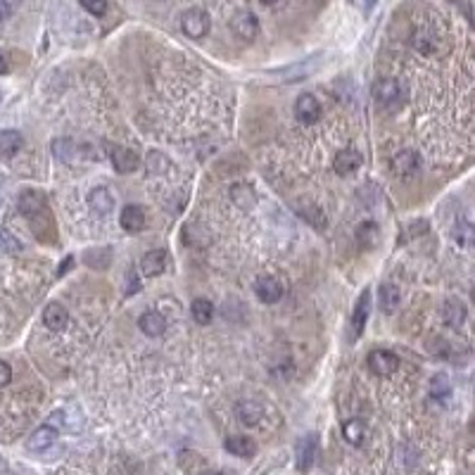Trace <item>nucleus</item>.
Wrapping results in <instances>:
<instances>
[{
  "label": "nucleus",
  "mask_w": 475,
  "mask_h": 475,
  "mask_svg": "<svg viewBox=\"0 0 475 475\" xmlns=\"http://www.w3.org/2000/svg\"><path fill=\"white\" fill-rule=\"evenodd\" d=\"M10 15H13V10H10L8 5L3 3V0H0V22H3V20H8Z\"/></svg>",
  "instance_id": "nucleus-37"
},
{
  "label": "nucleus",
  "mask_w": 475,
  "mask_h": 475,
  "mask_svg": "<svg viewBox=\"0 0 475 475\" xmlns=\"http://www.w3.org/2000/svg\"><path fill=\"white\" fill-rule=\"evenodd\" d=\"M254 295L262 299L264 304H276L283 297V286L274 276H259L254 281Z\"/></svg>",
  "instance_id": "nucleus-7"
},
{
  "label": "nucleus",
  "mask_w": 475,
  "mask_h": 475,
  "mask_svg": "<svg viewBox=\"0 0 475 475\" xmlns=\"http://www.w3.org/2000/svg\"><path fill=\"white\" fill-rule=\"evenodd\" d=\"M392 169H395L399 176H414L416 171L421 169V157L419 153L414 150H402L392 157Z\"/></svg>",
  "instance_id": "nucleus-13"
},
{
  "label": "nucleus",
  "mask_w": 475,
  "mask_h": 475,
  "mask_svg": "<svg viewBox=\"0 0 475 475\" xmlns=\"http://www.w3.org/2000/svg\"><path fill=\"white\" fill-rule=\"evenodd\" d=\"M0 252L3 254H20L22 252V242L10 233L8 228L0 226Z\"/></svg>",
  "instance_id": "nucleus-31"
},
{
  "label": "nucleus",
  "mask_w": 475,
  "mask_h": 475,
  "mask_svg": "<svg viewBox=\"0 0 475 475\" xmlns=\"http://www.w3.org/2000/svg\"><path fill=\"white\" fill-rule=\"evenodd\" d=\"M45 210V198L36 190H24V193L20 195V212L26 214V217H38L40 212Z\"/></svg>",
  "instance_id": "nucleus-23"
},
{
  "label": "nucleus",
  "mask_w": 475,
  "mask_h": 475,
  "mask_svg": "<svg viewBox=\"0 0 475 475\" xmlns=\"http://www.w3.org/2000/svg\"><path fill=\"white\" fill-rule=\"evenodd\" d=\"M114 195L112 190L107 188V185H98V188H93L88 193V207L93 212L98 214V217H105L114 210Z\"/></svg>",
  "instance_id": "nucleus-10"
},
{
  "label": "nucleus",
  "mask_w": 475,
  "mask_h": 475,
  "mask_svg": "<svg viewBox=\"0 0 475 475\" xmlns=\"http://www.w3.org/2000/svg\"><path fill=\"white\" fill-rule=\"evenodd\" d=\"M3 3L8 5L10 10H15V8H20V3H22V0H3Z\"/></svg>",
  "instance_id": "nucleus-38"
},
{
  "label": "nucleus",
  "mask_w": 475,
  "mask_h": 475,
  "mask_svg": "<svg viewBox=\"0 0 475 475\" xmlns=\"http://www.w3.org/2000/svg\"><path fill=\"white\" fill-rule=\"evenodd\" d=\"M364 238H371V242H373L375 238H378V228H375V224L366 221V224L361 226V228H359V240L364 242Z\"/></svg>",
  "instance_id": "nucleus-34"
},
{
  "label": "nucleus",
  "mask_w": 475,
  "mask_h": 475,
  "mask_svg": "<svg viewBox=\"0 0 475 475\" xmlns=\"http://www.w3.org/2000/svg\"><path fill=\"white\" fill-rule=\"evenodd\" d=\"M231 200H233L238 207H242V210H250V207H254V202H257V193H254V188L250 183H235L233 188H231Z\"/></svg>",
  "instance_id": "nucleus-25"
},
{
  "label": "nucleus",
  "mask_w": 475,
  "mask_h": 475,
  "mask_svg": "<svg viewBox=\"0 0 475 475\" xmlns=\"http://www.w3.org/2000/svg\"><path fill=\"white\" fill-rule=\"evenodd\" d=\"M119 224H121V228L129 231V233H138V231L146 228V212H143L138 205H126L124 210H121Z\"/></svg>",
  "instance_id": "nucleus-15"
},
{
  "label": "nucleus",
  "mask_w": 475,
  "mask_h": 475,
  "mask_svg": "<svg viewBox=\"0 0 475 475\" xmlns=\"http://www.w3.org/2000/svg\"><path fill=\"white\" fill-rule=\"evenodd\" d=\"M86 150H88V146H77L72 138H57L53 143V155L62 164H69V166H74L79 159H84Z\"/></svg>",
  "instance_id": "nucleus-6"
},
{
  "label": "nucleus",
  "mask_w": 475,
  "mask_h": 475,
  "mask_svg": "<svg viewBox=\"0 0 475 475\" xmlns=\"http://www.w3.org/2000/svg\"><path fill=\"white\" fill-rule=\"evenodd\" d=\"M235 416L238 421L242 423V426L252 428V426H259L264 419V409L259 402H252V399H242V402H238L235 407Z\"/></svg>",
  "instance_id": "nucleus-12"
},
{
  "label": "nucleus",
  "mask_w": 475,
  "mask_h": 475,
  "mask_svg": "<svg viewBox=\"0 0 475 475\" xmlns=\"http://www.w3.org/2000/svg\"><path fill=\"white\" fill-rule=\"evenodd\" d=\"M449 392H451V383H449L447 375L439 373L430 380V397L433 399H447Z\"/></svg>",
  "instance_id": "nucleus-32"
},
{
  "label": "nucleus",
  "mask_w": 475,
  "mask_h": 475,
  "mask_svg": "<svg viewBox=\"0 0 475 475\" xmlns=\"http://www.w3.org/2000/svg\"><path fill=\"white\" fill-rule=\"evenodd\" d=\"M169 169H171V159L166 157L164 153L153 150V153L148 155V173H153V176H164V173H169Z\"/></svg>",
  "instance_id": "nucleus-29"
},
{
  "label": "nucleus",
  "mask_w": 475,
  "mask_h": 475,
  "mask_svg": "<svg viewBox=\"0 0 475 475\" xmlns=\"http://www.w3.org/2000/svg\"><path fill=\"white\" fill-rule=\"evenodd\" d=\"M81 8L95 17H102L107 13V0H81Z\"/></svg>",
  "instance_id": "nucleus-33"
},
{
  "label": "nucleus",
  "mask_w": 475,
  "mask_h": 475,
  "mask_svg": "<svg viewBox=\"0 0 475 475\" xmlns=\"http://www.w3.org/2000/svg\"><path fill=\"white\" fill-rule=\"evenodd\" d=\"M126 278H129V288H126V295H133L141 288V281H138V274H136V269H131L129 274H126Z\"/></svg>",
  "instance_id": "nucleus-36"
},
{
  "label": "nucleus",
  "mask_w": 475,
  "mask_h": 475,
  "mask_svg": "<svg viewBox=\"0 0 475 475\" xmlns=\"http://www.w3.org/2000/svg\"><path fill=\"white\" fill-rule=\"evenodd\" d=\"M43 323L48 326L50 330H65L67 323H69V311L65 304L60 302H50L48 306L43 309Z\"/></svg>",
  "instance_id": "nucleus-16"
},
{
  "label": "nucleus",
  "mask_w": 475,
  "mask_h": 475,
  "mask_svg": "<svg viewBox=\"0 0 475 475\" xmlns=\"http://www.w3.org/2000/svg\"><path fill=\"white\" fill-rule=\"evenodd\" d=\"M378 302H380V311H385V314H392V311L397 309L399 302H402V295H399V288L392 286V283H383L378 290Z\"/></svg>",
  "instance_id": "nucleus-24"
},
{
  "label": "nucleus",
  "mask_w": 475,
  "mask_h": 475,
  "mask_svg": "<svg viewBox=\"0 0 475 475\" xmlns=\"http://www.w3.org/2000/svg\"><path fill=\"white\" fill-rule=\"evenodd\" d=\"M224 447H226V451H228V454L242 456V459H247V456H252L254 451H257V444H254V439L247 437V435H231V437H226Z\"/></svg>",
  "instance_id": "nucleus-21"
},
{
  "label": "nucleus",
  "mask_w": 475,
  "mask_h": 475,
  "mask_svg": "<svg viewBox=\"0 0 475 475\" xmlns=\"http://www.w3.org/2000/svg\"><path fill=\"white\" fill-rule=\"evenodd\" d=\"M375 3H378V0H366V13H371V10L375 8Z\"/></svg>",
  "instance_id": "nucleus-40"
},
{
  "label": "nucleus",
  "mask_w": 475,
  "mask_h": 475,
  "mask_svg": "<svg viewBox=\"0 0 475 475\" xmlns=\"http://www.w3.org/2000/svg\"><path fill=\"white\" fill-rule=\"evenodd\" d=\"M471 297H473V302H475V286H473V290H471Z\"/></svg>",
  "instance_id": "nucleus-43"
},
{
  "label": "nucleus",
  "mask_w": 475,
  "mask_h": 475,
  "mask_svg": "<svg viewBox=\"0 0 475 475\" xmlns=\"http://www.w3.org/2000/svg\"><path fill=\"white\" fill-rule=\"evenodd\" d=\"M8 72V62H5V57L0 55V74H5Z\"/></svg>",
  "instance_id": "nucleus-39"
},
{
  "label": "nucleus",
  "mask_w": 475,
  "mask_h": 475,
  "mask_svg": "<svg viewBox=\"0 0 475 475\" xmlns=\"http://www.w3.org/2000/svg\"><path fill=\"white\" fill-rule=\"evenodd\" d=\"M231 31H233L242 43H252L259 33L257 15L250 13V10H240V13H235L233 20H231Z\"/></svg>",
  "instance_id": "nucleus-3"
},
{
  "label": "nucleus",
  "mask_w": 475,
  "mask_h": 475,
  "mask_svg": "<svg viewBox=\"0 0 475 475\" xmlns=\"http://www.w3.org/2000/svg\"><path fill=\"white\" fill-rule=\"evenodd\" d=\"M138 326H141L143 333L148 335V338H159V335L166 333V318L159 314V311H146V314L141 316V321H138Z\"/></svg>",
  "instance_id": "nucleus-19"
},
{
  "label": "nucleus",
  "mask_w": 475,
  "mask_h": 475,
  "mask_svg": "<svg viewBox=\"0 0 475 475\" xmlns=\"http://www.w3.org/2000/svg\"><path fill=\"white\" fill-rule=\"evenodd\" d=\"M442 321L447 323L449 328H461L463 321H466V304L456 297L444 299L442 304Z\"/></svg>",
  "instance_id": "nucleus-14"
},
{
  "label": "nucleus",
  "mask_w": 475,
  "mask_h": 475,
  "mask_svg": "<svg viewBox=\"0 0 475 475\" xmlns=\"http://www.w3.org/2000/svg\"><path fill=\"white\" fill-rule=\"evenodd\" d=\"M190 316H193L195 323L207 326V323H212V318H214V304L205 297L193 299V304H190Z\"/></svg>",
  "instance_id": "nucleus-26"
},
{
  "label": "nucleus",
  "mask_w": 475,
  "mask_h": 475,
  "mask_svg": "<svg viewBox=\"0 0 475 475\" xmlns=\"http://www.w3.org/2000/svg\"><path fill=\"white\" fill-rule=\"evenodd\" d=\"M451 235H454V240L459 247H475V226L471 221H463L461 219V221L454 226Z\"/></svg>",
  "instance_id": "nucleus-28"
},
{
  "label": "nucleus",
  "mask_w": 475,
  "mask_h": 475,
  "mask_svg": "<svg viewBox=\"0 0 475 475\" xmlns=\"http://www.w3.org/2000/svg\"><path fill=\"white\" fill-rule=\"evenodd\" d=\"M259 3H264V5H276L278 0H259Z\"/></svg>",
  "instance_id": "nucleus-41"
},
{
  "label": "nucleus",
  "mask_w": 475,
  "mask_h": 475,
  "mask_svg": "<svg viewBox=\"0 0 475 475\" xmlns=\"http://www.w3.org/2000/svg\"><path fill=\"white\" fill-rule=\"evenodd\" d=\"M10 380H13V368H10L8 361H3V359H0V387L10 385Z\"/></svg>",
  "instance_id": "nucleus-35"
},
{
  "label": "nucleus",
  "mask_w": 475,
  "mask_h": 475,
  "mask_svg": "<svg viewBox=\"0 0 475 475\" xmlns=\"http://www.w3.org/2000/svg\"><path fill=\"white\" fill-rule=\"evenodd\" d=\"M321 114H323L321 102H318L316 95H311V93H302V95L295 100V117H297L299 124H304V126L316 124V121L321 119Z\"/></svg>",
  "instance_id": "nucleus-4"
},
{
  "label": "nucleus",
  "mask_w": 475,
  "mask_h": 475,
  "mask_svg": "<svg viewBox=\"0 0 475 475\" xmlns=\"http://www.w3.org/2000/svg\"><path fill=\"white\" fill-rule=\"evenodd\" d=\"M166 266V252L164 250H150L141 259V274L146 278H155L164 271Z\"/></svg>",
  "instance_id": "nucleus-17"
},
{
  "label": "nucleus",
  "mask_w": 475,
  "mask_h": 475,
  "mask_svg": "<svg viewBox=\"0 0 475 475\" xmlns=\"http://www.w3.org/2000/svg\"><path fill=\"white\" fill-rule=\"evenodd\" d=\"M366 364H368L371 373L380 375V378H385V375H392L399 368L397 355H392V352H387V350H373L368 355Z\"/></svg>",
  "instance_id": "nucleus-5"
},
{
  "label": "nucleus",
  "mask_w": 475,
  "mask_h": 475,
  "mask_svg": "<svg viewBox=\"0 0 475 475\" xmlns=\"http://www.w3.org/2000/svg\"><path fill=\"white\" fill-rule=\"evenodd\" d=\"M343 435L350 444L359 447V444L364 442V437H366V426H364L361 419H350L343 426Z\"/></svg>",
  "instance_id": "nucleus-27"
},
{
  "label": "nucleus",
  "mask_w": 475,
  "mask_h": 475,
  "mask_svg": "<svg viewBox=\"0 0 475 475\" xmlns=\"http://www.w3.org/2000/svg\"><path fill=\"white\" fill-rule=\"evenodd\" d=\"M212 29V20L205 10L190 8L181 15V31L188 38H205Z\"/></svg>",
  "instance_id": "nucleus-2"
},
{
  "label": "nucleus",
  "mask_w": 475,
  "mask_h": 475,
  "mask_svg": "<svg viewBox=\"0 0 475 475\" xmlns=\"http://www.w3.org/2000/svg\"><path fill=\"white\" fill-rule=\"evenodd\" d=\"M373 98L380 107L385 109H397L407 102V88L402 86V81L397 79H380L373 86Z\"/></svg>",
  "instance_id": "nucleus-1"
},
{
  "label": "nucleus",
  "mask_w": 475,
  "mask_h": 475,
  "mask_svg": "<svg viewBox=\"0 0 475 475\" xmlns=\"http://www.w3.org/2000/svg\"><path fill=\"white\" fill-rule=\"evenodd\" d=\"M24 146V138L20 131H0V159H10Z\"/></svg>",
  "instance_id": "nucleus-22"
},
{
  "label": "nucleus",
  "mask_w": 475,
  "mask_h": 475,
  "mask_svg": "<svg viewBox=\"0 0 475 475\" xmlns=\"http://www.w3.org/2000/svg\"><path fill=\"white\" fill-rule=\"evenodd\" d=\"M414 48L419 50V53H433V50L437 48V38L433 36L428 29H419V31L414 33Z\"/></svg>",
  "instance_id": "nucleus-30"
},
{
  "label": "nucleus",
  "mask_w": 475,
  "mask_h": 475,
  "mask_svg": "<svg viewBox=\"0 0 475 475\" xmlns=\"http://www.w3.org/2000/svg\"><path fill=\"white\" fill-rule=\"evenodd\" d=\"M202 475H224V473H219V471H205Z\"/></svg>",
  "instance_id": "nucleus-42"
},
{
  "label": "nucleus",
  "mask_w": 475,
  "mask_h": 475,
  "mask_svg": "<svg viewBox=\"0 0 475 475\" xmlns=\"http://www.w3.org/2000/svg\"><path fill=\"white\" fill-rule=\"evenodd\" d=\"M471 17H473V24H475V13H471Z\"/></svg>",
  "instance_id": "nucleus-44"
},
{
  "label": "nucleus",
  "mask_w": 475,
  "mask_h": 475,
  "mask_svg": "<svg viewBox=\"0 0 475 475\" xmlns=\"http://www.w3.org/2000/svg\"><path fill=\"white\" fill-rule=\"evenodd\" d=\"M55 442H57V430H55V428L53 426H40L38 430L31 433L26 447L31 451H45V449L53 447Z\"/></svg>",
  "instance_id": "nucleus-18"
},
{
  "label": "nucleus",
  "mask_w": 475,
  "mask_h": 475,
  "mask_svg": "<svg viewBox=\"0 0 475 475\" xmlns=\"http://www.w3.org/2000/svg\"><path fill=\"white\" fill-rule=\"evenodd\" d=\"M109 159H112L114 169H117L119 173H131L138 169V155L133 153V150L124 148V146H109Z\"/></svg>",
  "instance_id": "nucleus-9"
},
{
  "label": "nucleus",
  "mask_w": 475,
  "mask_h": 475,
  "mask_svg": "<svg viewBox=\"0 0 475 475\" xmlns=\"http://www.w3.org/2000/svg\"><path fill=\"white\" fill-rule=\"evenodd\" d=\"M316 447H318V442H316L314 435H306V437L299 439V444H297V468L302 473L309 471V468L314 466Z\"/></svg>",
  "instance_id": "nucleus-20"
},
{
  "label": "nucleus",
  "mask_w": 475,
  "mask_h": 475,
  "mask_svg": "<svg viewBox=\"0 0 475 475\" xmlns=\"http://www.w3.org/2000/svg\"><path fill=\"white\" fill-rule=\"evenodd\" d=\"M368 311H371V293L368 288L359 295L357 304H355V311H352V318H350V326H352V340H357L359 335L364 333V328H366V321H368Z\"/></svg>",
  "instance_id": "nucleus-8"
},
{
  "label": "nucleus",
  "mask_w": 475,
  "mask_h": 475,
  "mask_svg": "<svg viewBox=\"0 0 475 475\" xmlns=\"http://www.w3.org/2000/svg\"><path fill=\"white\" fill-rule=\"evenodd\" d=\"M361 164H364V157L355 148L340 150L333 159V169H335V173H340V176H350V173H355Z\"/></svg>",
  "instance_id": "nucleus-11"
}]
</instances>
